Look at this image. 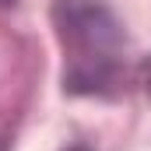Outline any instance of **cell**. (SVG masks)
I'll list each match as a JSON object with an SVG mask.
<instances>
[{
	"label": "cell",
	"instance_id": "cell-1",
	"mask_svg": "<svg viewBox=\"0 0 151 151\" xmlns=\"http://www.w3.org/2000/svg\"><path fill=\"white\" fill-rule=\"evenodd\" d=\"M53 25L63 46V81L74 91H99L116 77L123 32L116 18L95 0H56Z\"/></svg>",
	"mask_w": 151,
	"mask_h": 151
},
{
	"label": "cell",
	"instance_id": "cell-2",
	"mask_svg": "<svg viewBox=\"0 0 151 151\" xmlns=\"http://www.w3.org/2000/svg\"><path fill=\"white\" fill-rule=\"evenodd\" d=\"M74 151H84V148H74Z\"/></svg>",
	"mask_w": 151,
	"mask_h": 151
}]
</instances>
